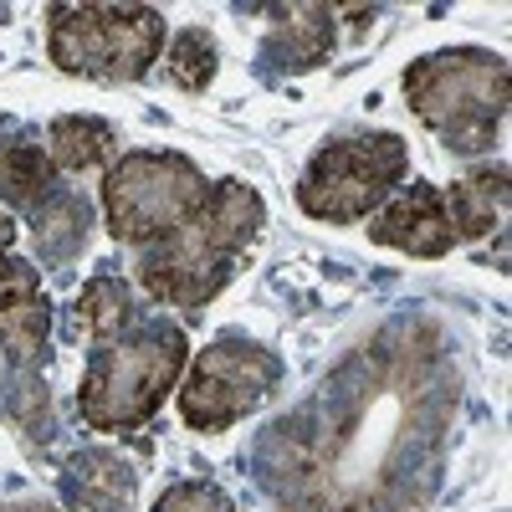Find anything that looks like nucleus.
I'll list each match as a JSON object with an SVG mask.
<instances>
[{"label": "nucleus", "instance_id": "nucleus-7", "mask_svg": "<svg viewBox=\"0 0 512 512\" xmlns=\"http://www.w3.org/2000/svg\"><path fill=\"white\" fill-rule=\"evenodd\" d=\"M282 379V359L262 344H241V338H221V344L200 349L180 384V415L195 431H231L262 405Z\"/></svg>", "mask_w": 512, "mask_h": 512}, {"label": "nucleus", "instance_id": "nucleus-5", "mask_svg": "<svg viewBox=\"0 0 512 512\" xmlns=\"http://www.w3.org/2000/svg\"><path fill=\"white\" fill-rule=\"evenodd\" d=\"M210 195V180L200 164L175 149H128L103 175V216L108 231L128 246H154L190 221L200 200Z\"/></svg>", "mask_w": 512, "mask_h": 512}, {"label": "nucleus", "instance_id": "nucleus-12", "mask_svg": "<svg viewBox=\"0 0 512 512\" xmlns=\"http://www.w3.org/2000/svg\"><path fill=\"white\" fill-rule=\"evenodd\" d=\"M272 52L282 57V67H297V72L328 62V52H333V11L328 6H287L277 31H272Z\"/></svg>", "mask_w": 512, "mask_h": 512}, {"label": "nucleus", "instance_id": "nucleus-9", "mask_svg": "<svg viewBox=\"0 0 512 512\" xmlns=\"http://www.w3.org/2000/svg\"><path fill=\"white\" fill-rule=\"evenodd\" d=\"M47 328H52V308L36 282V267L0 251V344L16 359H31L47 344Z\"/></svg>", "mask_w": 512, "mask_h": 512}, {"label": "nucleus", "instance_id": "nucleus-4", "mask_svg": "<svg viewBox=\"0 0 512 512\" xmlns=\"http://www.w3.org/2000/svg\"><path fill=\"white\" fill-rule=\"evenodd\" d=\"M47 57L67 77L139 82L164 57V16L154 6H52Z\"/></svg>", "mask_w": 512, "mask_h": 512}, {"label": "nucleus", "instance_id": "nucleus-16", "mask_svg": "<svg viewBox=\"0 0 512 512\" xmlns=\"http://www.w3.org/2000/svg\"><path fill=\"white\" fill-rule=\"evenodd\" d=\"M154 512H236V507L216 482H180L154 502Z\"/></svg>", "mask_w": 512, "mask_h": 512}, {"label": "nucleus", "instance_id": "nucleus-2", "mask_svg": "<svg viewBox=\"0 0 512 512\" xmlns=\"http://www.w3.org/2000/svg\"><path fill=\"white\" fill-rule=\"evenodd\" d=\"M405 103L451 154H482L507 123V62L487 47H451L405 67Z\"/></svg>", "mask_w": 512, "mask_h": 512}, {"label": "nucleus", "instance_id": "nucleus-17", "mask_svg": "<svg viewBox=\"0 0 512 512\" xmlns=\"http://www.w3.org/2000/svg\"><path fill=\"white\" fill-rule=\"evenodd\" d=\"M11 241H16V221H11V210L0 205V251H6Z\"/></svg>", "mask_w": 512, "mask_h": 512}, {"label": "nucleus", "instance_id": "nucleus-1", "mask_svg": "<svg viewBox=\"0 0 512 512\" xmlns=\"http://www.w3.org/2000/svg\"><path fill=\"white\" fill-rule=\"evenodd\" d=\"M262 221L267 210L251 185L216 180L190 221H180L164 241L144 246L139 256L144 292L169 308H205L241 272V256L251 251Z\"/></svg>", "mask_w": 512, "mask_h": 512}, {"label": "nucleus", "instance_id": "nucleus-8", "mask_svg": "<svg viewBox=\"0 0 512 512\" xmlns=\"http://www.w3.org/2000/svg\"><path fill=\"white\" fill-rule=\"evenodd\" d=\"M369 241L390 246V251H405V256H425V262H436L456 246V231L446 221V200L436 185L425 180H410L405 195L384 200L374 216H369Z\"/></svg>", "mask_w": 512, "mask_h": 512}, {"label": "nucleus", "instance_id": "nucleus-10", "mask_svg": "<svg viewBox=\"0 0 512 512\" xmlns=\"http://www.w3.org/2000/svg\"><path fill=\"white\" fill-rule=\"evenodd\" d=\"M441 200H446V221H451L456 241H482V236L502 231L507 226V205H512L507 164L472 169L466 180H456L451 190H441Z\"/></svg>", "mask_w": 512, "mask_h": 512}, {"label": "nucleus", "instance_id": "nucleus-14", "mask_svg": "<svg viewBox=\"0 0 512 512\" xmlns=\"http://www.w3.org/2000/svg\"><path fill=\"white\" fill-rule=\"evenodd\" d=\"M216 67H221L216 36L200 31V26L175 31V41L164 47V77L175 82L180 93H205L210 82H216Z\"/></svg>", "mask_w": 512, "mask_h": 512}, {"label": "nucleus", "instance_id": "nucleus-6", "mask_svg": "<svg viewBox=\"0 0 512 512\" xmlns=\"http://www.w3.org/2000/svg\"><path fill=\"white\" fill-rule=\"evenodd\" d=\"M405 175H410V149L400 134L333 139L297 175V205L313 221L354 226V221H369L405 185Z\"/></svg>", "mask_w": 512, "mask_h": 512}, {"label": "nucleus", "instance_id": "nucleus-15", "mask_svg": "<svg viewBox=\"0 0 512 512\" xmlns=\"http://www.w3.org/2000/svg\"><path fill=\"white\" fill-rule=\"evenodd\" d=\"M128 313H134V303H128V287L118 277H93L88 287L77 292V323L88 328L98 344H108V338L123 333Z\"/></svg>", "mask_w": 512, "mask_h": 512}, {"label": "nucleus", "instance_id": "nucleus-3", "mask_svg": "<svg viewBox=\"0 0 512 512\" xmlns=\"http://www.w3.org/2000/svg\"><path fill=\"white\" fill-rule=\"evenodd\" d=\"M180 369H185V333L169 323H154L139 338H123V344L108 338L82 369L77 410L93 431H134L164 405Z\"/></svg>", "mask_w": 512, "mask_h": 512}, {"label": "nucleus", "instance_id": "nucleus-13", "mask_svg": "<svg viewBox=\"0 0 512 512\" xmlns=\"http://www.w3.org/2000/svg\"><path fill=\"white\" fill-rule=\"evenodd\" d=\"M57 185V169L41 144H0V205H41Z\"/></svg>", "mask_w": 512, "mask_h": 512}, {"label": "nucleus", "instance_id": "nucleus-11", "mask_svg": "<svg viewBox=\"0 0 512 512\" xmlns=\"http://www.w3.org/2000/svg\"><path fill=\"white\" fill-rule=\"evenodd\" d=\"M47 159L52 169H67V175H88L103 159H113L118 149V128L108 118H88V113H67V118H52L47 128Z\"/></svg>", "mask_w": 512, "mask_h": 512}]
</instances>
